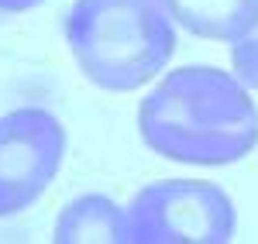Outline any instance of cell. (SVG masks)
Wrapping results in <instances>:
<instances>
[{
    "mask_svg": "<svg viewBox=\"0 0 258 244\" xmlns=\"http://www.w3.org/2000/svg\"><path fill=\"white\" fill-rule=\"evenodd\" d=\"M141 144L165 162L220 169L258 148V103L220 65H179L138 103Z\"/></svg>",
    "mask_w": 258,
    "mask_h": 244,
    "instance_id": "6da1fadb",
    "label": "cell"
},
{
    "mask_svg": "<svg viewBox=\"0 0 258 244\" xmlns=\"http://www.w3.org/2000/svg\"><path fill=\"white\" fill-rule=\"evenodd\" d=\"M176 24L159 0H73L62 35L86 83L135 93L176 55Z\"/></svg>",
    "mask_w": 258,
    "mask_h": 244,
    "instance_id": "7a4b0ae2",
    "label": "cell"
},
{
    "mask_svg": "<svg viewBox=\"0 0 258 244\" xmlns=\"http://www.w3.org/2000/svg\"><path fill=\"white\" fill-rule=\"evenodd\" d=\"M135 244H227L238 234L231 193L207 179H159L127 203Z\"/></svg>",
    "mask_w": 258,
    "mask_h": 244,
    "instance_id": "3957f363",
    "label": "cell"
},
{
    "mask_svg": "<svg viewBox=\"0 0 258 244\" xmlns=\"http://www.w3.org/2000/svg\"><path fill=\"white\" fill-rule=\"evenodd\" d=\"M69 134L52 110L18 107L0 117V220L38 203L59 179Z\"/></svg>",
    "mask_w": 258,
    "mask_h": 244,
    "instance_id": "277c9868",
    "label": "cell"
},
{
    "mask_svg": "<svg viewBox=\"0 0 258 244\" xmlns=\"http://www.w3.org/2000/svg\"><path fill=\"white\" fill-rule=\"evenodd\" d=\"M55 244H135L127 206L107 193H80L59 210L52 227Z\"/></svg>",
    "mask_w": 258,
    "mask_h": 244,
    "instance_id": "5b68a950",
    "label": "cell"
},
{
    "mask_svg": "<svg viewBox=\"0 0 258 244\" xmlns=\"http://www.w3.org/2000/svg\"><path fill=\"white\" fill-rule=\"evenodd\" d=\"M176 28L203 41L231 45L258 18V0H159Z\"/></svg>",
    "mask_w": 258,
    "mask_h": 244,
    "instance_id": "8992f818",
    "label": "cell"
},
{
    "mask_svg": "<svg viewBox=\"0 0 258 244\" xmlns=\"http://www.w3.org/2000/svg\"><path fill=\"white\" fill-rule=\"evenodd\" d=\"M231 72L238 76L251 93L258 90V18L248 24V31L234 38L231 45Z\"/></svg>",
    "mask_w": 258,
    "mask_h": 244,
    "instance_id": "52a82bcc",
    "label": "cell"
},
{
    "mask_svg": "<svg viewBox=\"0 0 258 244\" xmlns=\"http://www.w3.org/2000/svg\"><path fill=\"white\" fill-rule=\"evenodd\" d=\"M38 4H45V0H0V14H24Z\"/></svg>",
    "mask_w": 258,
    "mask_h": 244,
    "instance_id": "ba28073f",
    "label": "cell"
}]
</instances>
